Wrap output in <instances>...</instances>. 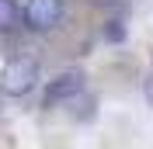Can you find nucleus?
<instances>
[{
  "label": "nucleus",
  "instance_id": "1",
  "mask_svg": "<svg viewBox=\"0 0 153 149\" xmlns=\"http://www.w3.org/2000/svg\"><path fill=\"white\" fill-rule=\"evenodd\" d=\"M38 83V63L35 59H10L4 66V76H0V90L7 97H25L31 94Z\"/></svg>",
  "mask_w": 153,
  "mask_h": 149
},
{
  "label": "nucleus",
  "instance_id": "2",
  "mask_svg": "<svg viewBox=\"0 0 153 149\" xmlns=\"http://www.w3.org/2000/svg\"><path fill=\"white\" fill-rule=\"evenodd\" d=\"M21 18L28 31H52L63 21V0H28Z\"/></svg>",
  "mask_w": 153,
  "mask_h": 149
},
{
  "label": "nucleus",
  "instance_id": "3",
  "mask_svg": "<svg viewBox=\"0 0 153 149\" xmlns=\"http://www.w3.org/2000/svg\"><path fill=\"white\" fill-rule=\"evenodd\" d=\"M80 90H84V73H80V69H66V73H59L56 80L45 87V104L70 101V97H76Z\"/></svg>",
  "mask_w": 153,
  "mask_h": 149
},
{
  "label": "nucleus",
  "instance_id": "4",
  "mask_svg": "<svg viewBox=\"0 0 153 149\" xmlns=\"http://www.w3.org/2000/svg\"><path fill=\"white\" fill-rule=\"evenodd\" d=\"M21 21V7L18 0H0V31H10Z\"/></svg>",
  "mask_w": 153,
  "mask_h": 149
},
{
  "label": "nucleus",
  "instance_id": "5",
  "mask_svg": "<svg viewBox=\"0 0 153 149\" xmlns=\"http://www.w3.org/2000/svg\"><path fill=\"white\" fill-rule=\"evenodd\" d=\"M125 38V24L118 18L115 21H105V42H122Z\"/></svg>",
  "mask_w": 153,
  "mask_h": 149
},
{
  "label": "nucleus",
  "instance_id": "6",
  "mask_svg": "<svg viewBox=\"0 0 153 149\" xmlns=\"http://www.w3.org/2000/svg\"><path fill=\"white\" fill-rule=\"evenodd\" d=\"M143 94H146V104L153 108V73L146 76V83H143Z\"/></svg>",
  "mask_w": 153,
  "mask_h": 149
},
{
  "label": "nucleus",
  "instance_id": "7",
  "mask_svg": "<svg viewBox=\"0 0 153 149\" xmlns=\"http://www.w3.org/2000/svg\"><path fill=\"white\" fill-rule=\"evenodd\" d=\"M94 4H118V0H94Z\"/></svg>",
  "mask_w": 153,
  "mask_h": 149
}]
</instances>
